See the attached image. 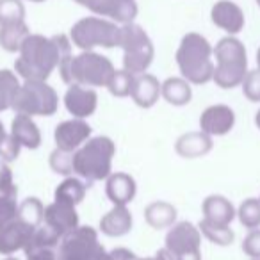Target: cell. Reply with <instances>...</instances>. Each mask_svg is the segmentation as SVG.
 <instances>
[{"mask_svg": "<svg viewBox=\"0 0 260 260\" xmlns=\"http://www.w3.org/2000/svg\"><path fill=\"white\" fill-rule=\"evenodd\" d=\"M18 52L20 57L15 62L16 73L25 80H47L52 72L72 55V45L62 34L54 38L29 34Z\"/></svg>", "mask_w": 260, "mask_h": 260, "instance_id": "1", "label": "cell"}, {"mask_svg": "<svg viewBox=\"0 0 260 260\" xmlns=\"http://www.w3.org/2000/svg\"><path fill=\"white\" fill-rule=\"evenodd\" d=\"M114 72V66L107 57L91 50H84L75 57L70 55L59 66L62 80L70 86L79 84L86 87H107Z\"/></svg>", "mask_w": 260, "mask_h": 260, "instance_id": "2", "label": "cell"}, {"mask_svg": "<svg viewBox=\"0 0 260 260\" xmlns=\"http://www.w3.org/2000/svg\"><path fill=\"white\" fill-rule=\"evenodd\" d=\"M212 47L202 34H185L177 50V62L185 80L192 84H207L214 77Z\"/></svg>", "mask_w": 260, "mask_h": 260, "instance_id": "3", "label": "cell"}, {"mask_svg": "<svg viewBox=\"0 0 260 260\" xmlns=\"http://www.w3.org/2000/svg\"><path fill=\"white\" fill-rule=\"evenodd\" d=\"M116 145L105 136L87 139L79 150L73 152V173L89 182L105 180L111 175L112 157Z\"/></svg>", "mask_w": 260, "mask_h": 260, "instance_id": "4", "label": "cell"}, {"mask_svg": "<svg viewBox=\"0 0 260 260\" xmlns=\"http://www.w3.org/2000/svg\"><path fill=\"white\" fill-rule=\"evenodd\" d=\"M217 66L214 68L212 80L223 89H232L244 80L248 73V55L246 48L235 38H223L214 48Z\"/></svg>", "mask_w": 260, "mask_h": 260, "instance_id": "5", "label": "cell"}, {"mask_svg": "<svg viewBox=\"0 0 260 260\" xmlns=\"http://www.w3.org/2000/svg\"><path fill=\"white\" fill-rule=\"evenodd\" d=\"M119 47L123 48V68L139 75L148 70L153 61V43L148 34L136 23H123Z\"/></svg>", "mask_w": 260, "mask_h": 260, "instance_id": "6", "label": "cell"}, {"mask_svg": "<svg viewBox=\"0 0 260 260\" xmlns=\"http://www.w3.org/2000/svg\"><path fill=\"white\" fill-rule=\"evenodd\" d=\"M72 41L75 47L82 50H91L94 47L112 48L119 47V38H121V27L114 22H109L96 16H87L82 18L72 27Z\"/></svg>", "mask_w": 260, "mask_h": 260, "instance_id": "7", "label": "cell"}, {"mask_svg": "<svg viewBox=\"0 0 260 260\" xmlns=\"http://www.w3.org/2000/svg\"><path fill=\"white\" fill-rule=\"evenodd\" d=\"M59 107L57 93L45 80H25L13 102L16 112L29 116H52Z\"/></svg>", "mask_w": 260, "mask_h": 260, "instance_id": "8", "label": "cell"}, {"mask_svg": "<svg viewBox=\"0 0 260 260\" xmlns=\"http://www.w3.org/2000/svg\"><path fill=\"white\" fill-rule=\"evenodd\" d=\"M59 260H111V253L105 251L98 242V234L91 226H77L61 237Z\"/></svg>", "mask_w": 260, "mask_h": 260, "instance_id": "9", "label": "cell"}, {"mask_svg": "<svg viewBox=\"0 0 260 260\" xmlns=\"http://www.w3.org/2000/svg\"><path fill=\"white\" fill-rule=\"evenodd\" d=\"M200 244L202 232L189 221L173 224L166 235V249L173 253L177 260H202Z\"/></svg>", "mask_w": 260, "mask_h": 260, "instance_id": "10", "label": "cell"}, {"mask_svg": "<svg viewBox=\"0 0 260 260\" xmlns=\"http://www.w3.org/2000/svg\"><path fill=\"white\" fill-rule=\"evenodd\" d=\"M36 228L38 226H32L18 217V214L8 223L0 224V255H11L20 249H25Z\"/></svg>", "mask_w": 260, "mask_h": 260, "instance_id": "11", "label": "cell"}, {"mask_svg": "<svg viewBox=\"0 0 260 260\" xmlns=\"http://www.w3.org/2000/svg\"><path fill=\"white\" fill-rule=\"evenodd\" d=\"M100 16H109L119 23H128L138 15L136 0H75Z\"/></svg>", "mask_w": 260, "mask_h": 260, "instance_id": "12", "label": "cell"}, {"mask_svg": "<svg viewBox=\"0 0 260 260\" xmlns=\"http://www.w3.org/2000/svg\"><path fill=\"white\" fill-rule=\"evenodd\" d=\"M89 136H91V126L82 118L68 119V121L59 123L54 132L55 145H57L59 150H64V152H75V150H79L89 139Z\"/></svg>", "mask_w": 260, "mask_h": 260, "instance_id": "13", "label": "cell"}, {"mask_svg": "<svg viewBox=\"0 0 260 260\" xmlns=\"http://www.w3.org/2000/svg\"><path fill=\"white\" fill-rule=\"evenodd\" d=\"M43 223L48 228H52L59 237H62V235H66L68 232L75 230L79 226V214H77L73 205L55 200L54 203L45 207Z\"/></svg>", "mask_w": 260, "mask_h": 260, "instance_id": "14", "label": "cell"}, {"mask_svg": "<svg viewBox=\"0 0 260 260\" xmlns=\"http://www.w3.org/2000/svg\"><path fill=\"white\" fill-rule=\"evenodd\" d=\"M235 114L228 105H210L202 112L200 126L209 136H224L234 128Z\"/></svg>", "mask_w": 260, "mask_h": 260, "instance_id": "15", "label": "cell"}, {"mask_svg": "<svg viewBox=\"0 0 260 260\" xmlns=\"http://www.w3.org/2000/svg\"><path fill=\"white\" fill-rule=\"evenodd\" d=\"M98 96L93 89L79 84H72L64 94V105L68 112L75 118H87L96 111Z\"/></svg>", "mask_w": 260, "mask_h": 260, "instance_id": "16", "label": "cell"}, {"mask_svg": "<svg viewBox=\"0 0 260 260\" xmlns=\"http://www.w3.org/2000/svg\"><path fill=\"white\" fill-rule=\"evenodd\" d=\"M212 22L228 34H237L244 27V13L230 0H219L210 11Z\"/></svg>", "mask_w": 260, "mask_h": 260, "instance_id": "17", "label": "cell"}, {"mask_svg": "<svg viewBox=\"0 0 260 260\" xmlns=\"http://www.w3.org/2000/svg\"><path fill=\"white\" fill-rule=\"evenodd\" d=\"M160 94V82L150 73H139L134 75L132 80V89H130V96L134 98V102L143 109H150L155 105Z\"/></svg>", "mask_w": 260, "mask_h": 260, "instance_id": "18", "label": "cell"}, {"mask_svg": "<svg viewBox=\"0 0 260 260\" xmlns=\"http://www.w3.org/2000/svg\"><path fill=\"white\" fill-rule=\"evenodd\" d=\"M136 180L126 173H114L107 177L105 194L114 205H126L136 198Z\"/></svg>", "mask_w": 260, "mask_h": 260, "instance_id": "19", "label": "cell"}, {"mask_svg": "<svg viewBox=\"0 0 260 260\" xmlns=\"http://www.w3.org/2000/svg\"><path fill=\"white\" fill-rule=\"evenodd\" d=\"M11 136L20 143V146L36 150L41 145V132L34 123L32 116L18 112L11 123Z\"/></svg>", "mask_w": 260, "mask_h": 260, "instance_id": "20", "label": "cell"}, {"mask_svg": "<svg viewBox=\"0 0 260 260\" xmlns=\"http://www.w3.org/2000/svg\"><path fill=\"white\" fill-rule=\"evenodd\" d=\"M100 230L107 237H121L132 230V214L126 205H114L100 219Z\"/></svg>", "mask_w": 260, "mask_h": 260, "instance_id": "21", "label": "cell"}, {"mask_svg": "<svg viewBox=\"0 0 260 260\" xmlns=\"http://www.w3.org/2000/svg\"><path fill=\"white\" fill-rule=\"evenodd\" d=\"M202 209H203V219L210 221L214 224H224V226H228L235 217V209L232 205V202L219 194L205 198Z\"/></svg>", "mask_w": 260, "mask_h": 260, "instance_id": "22", "label": "cell"}, {"mask_svg": "<svg viewBox=\"0 0 260 260\" xmlns=\"http://www.w3.org/2000/svg\"><path fill=\"white\" fill-rule=\"evenodd\" d=\"M212 148V139L205 132H191V134L182 136L175 145V150L180 157L185 159H194V157H202L210 152Z\"/></svg>", "mask_w": 260, "mask_h": 260, "instance_id": "23", "label": "cell"}, {"mask_svg": "<svg viewBox=\"0 0 260 260\" xmlns=\"http://www.w3.org/2000/svg\"><path fill=\"white\" fill-rule=\"evenodd\" d=\"M145 219L152 228L162 230V228L173 226V223L177 221V209L166 202L150 203L145 210Z\"/></svg>", "mask_w": 260, "mask_h": 260, "instance_id": "24", "label": "cell"}, {"mask_svg": "<svg viewBox=\"0 0 260 260\" xmlns=\"http://www.w3.org/2000/svg\"><path fill=\"white\" fill-rule=\"evenodd\" d=\"M160 94L164 96V100L171 105H185L191 102L192 98V91L189 86V80L185 79H168L160 84Z\"/></svg>", "mask_w": 260, "mask_h": 260, "instance_id": "25", "label": "cell"}, {"mask_svg": "<svg viewBox=\"0 0 260 260\" xmlns=\"http://www.w3.org/2000/svg\"><path fill=\"white\" fill-rule=\"evenodd\" d=\"M29 34V27L25 22L2 25L0 27V47L8 52H18Z\"/></svg>", "mask_w": 260, "mask_h": 260, "instance_id": "26", "label": "cell"}, {"mask_svg": "<svg viewBox=\"0 0 260 260\" xmlns=\"http://www.w3.org/2000/svg\"><path fill=\"white\" fill-rule=\"evenodd\" d=\"M86 196V185L75 177H68L62 180L55 189V200L57 202H64L70 205H79Z\"/></svg>", "mask_w": 260, "mask_h": 260, "instance_id": "27", "label": "cell"}, {"mask_svg": "<svg viewBox=\"0 0 260 260\" xmlns=\"http://www.w3.org/2000/svg\"><path fill=\"white\" fill-rule=\"evenodd\" d=\"M18 89V77L11 70H0V112L13 109V102Z\"/></svg>", "mask_w": 260, "mask_h": 260, "instance_id": "28", "label": "cell"}, {"mask_svg": "<svg viewBox=\"0 0 260 260\" xmlns=\"http://www.w3.org/2000/svg\"><path fill=\"white\" fill-rule=\"evenodd\" d=\"M200 232L203 237H207L217 246H228L234 242V232L230 230V226H224V224H214L207 219H202Z\"/></svg>", "mask_w": 260, "mask_h": 260, "instance_id": "29", "label": "cell"}, {"mask_svg": "<svg viewBox=\"0 0 260 260\" xmlns=\"http://www.w3.org/2000/svg\"><path fill=\"white\" fill-rule=\"evenodd\" d=\"M25 22V8L20 0H0V27Z\"/></svg>", "mask_w": 260, "mask_h": 260, "instance_id": "30", "label": "cell"}, {"mask_svg": "<svg viewBox=\"0 0 260 260\" xmlns=\"http://www.w3.org/2000/svg\"><path fill=\"white\" fill-rule=\"evenodd\" d=\"M45 207L38 198H27L18 205V217L27 221L32 226H40L43 223Z\"/></svg>", "mask_w": 260, "mask_h": 260, "instance_id": "31", "label": "cell"}, {"mask_svg": "<svg viewBox=\"0 0 260 260\" xmlns=\"http://www.w3.org/2000/svg\"><path fill=\"white\" fill-rule=\"evenodd\" d=\"M239 221L242 223V226L246 228H255L260 226V200L256 198H248L241 203L239 207Z\"/></svg>", "mask_w": 260, "mask_h": 260, "instance_id": "32", "label": "cell"}, {"mask_svg": "<svg viewBox=\"0 0 260 260\" xmlns=\"http://www.w3.org/2000/svg\"><path fill=\"white\" fill-rule=\"evenodd\" d=\"M132 80H134V73L126 72L125 68L121 72H114L111 82H109V91L114 96H128L130 89H132Z\"/></svg>", "mask_w": 260, "mask_h": 260, "instance_id": "33", "label": "cell"}, {"mask_svg": "<svg viewBox=\"0 0 260 260\" xmlns=\"http://www.w3.org/2000/svg\"><path fill=\"white\" fill-rule=\"evenodd\" d=\"M50 168L59 175H68L73 173V152H64V150H55L50 155Z\"/></svg>", "mask_w": 260, "mask_h": 260, "instance_id": "34", "label": "cell"}, {"mask_svg": "<svg viewBox=\"0 0 260 260\" xmlns=\"http://www.w3.org/2000/svg\"><path fill=\"white\" fill-rule=\"evenodd\" d=\"M242 91L249 102H260V70L246 73L242 80Z\"/></svg>", "mask_w": 260, "mask_h": 260, "instance_id": "35", "label": "cell"}, {"mask_svg": "<svg viewBox=\"0 0 260 260\" xmlns=\"http://www.w3.org/2000/svg\"><path fill=\"white\" fill-rule=\"evenodd\" d=\"M27 260H59L57 246H27L25 249Z\"/></svg>", "mask_w": 260, "mask_h": 260, "instance_id": "36", "label": "cell"}, {"mask_svg": "<svg viewBox=\"0 0 260 260\" xmlns=\"http://www.w3.org/2000/svg\"><path fill=\"white\" fill-rule=\"evenodd\" d=\"M18 214V203H16V196L0 194V224L8 223L9 219L16 217Z\"/></svg>", "mask_w": 260, "mask_h": 260, "instance_id": "37", "label": "cell"}, {"mask_svg": "<svg viewBox=\"0 0 260 260\" xmlns=\"http://www.w3.org/2000/svg\"><path fill=\"white\" fill-rule=\"evenodd\" d=\"M0 194H8V196L18 194V187L13 182V171L8 164L0 166Z\"/></svg>", "mask_w": 260, "mask_h": 260, "instance_id": "38", "label": "cell"}, {"mask_svg": "<svg viewBox=\"0 0 260 260\" xmlns=\"http://www.w3.org/2000/svg\"><path fill=\"white\" fill-rule=\"evenodd\" d=\"M242 251L251 258H260V230H251L242 242Z\"/></svg>", "mask_w": 260, "mask_h": 260, "instance_id": "39", "label": "cell"}, {"mask_svg": "<svg viewBox=\"0 0 260 260\" xmlns=\"http://www.w3.org/2000/svg\"><path fill=\"white\" fill-rule=\"evenodd\" d=\"M20 143L16 141L13 136H8L6 138V141H4V145L0 146V157L6 160V162H11V160H15V159H18V155H20Z\"/></svg>", "mask_w": 260, "mask_h": 260, "instance_id": "40", "label": "cell"}, {"mask_svg": "<svg viewBox=\"0 0 260 260\" xmlns=\"http://www.w3.org/2000/svg\"><path fill=\"white\" fill-rule=\"evenodd\" d=\"M111 260H159V258H157V256L155 258H139V256L134 255L130 249L116 248V249H112V253H111Z\"/></svg>", "mask_w": 260, "mask_h": 260, "instance_id": "41", "label": "cell"}, {"mask_svg": "<svg viewBox=\"0 0 260 260\" xmlns=\"http://www.w3.org/2000/svg\"><path fill=\"white\" fill-rule=\"evenodd\" d=\"M6 138H8V134H6V128H4V125H2V121H0V146L4 145Z\"/></svg>", "mask_w": 260, "mask_h": 260, "instance_id": "42", "label": "cell"}, {"mask_svg": "<svg viewBox=\"0 0 260 260\" xmlns=\"http://www.w3.org/2000/svg\"><path fill=\"white\" fill-rule=\"evenodd\" d=\"M255 123H256V126H258V130H260V109H258V112H256V116H255Z\"/></svg>", "mask_w": 260, "mask_h": 260, "instance_id": "43", "label": "cell"}, {"mask_svg": "<svg viewBox=\"0 0 260 260\" xmlns=\"http://www.w3.org/2000/svg\"><path fill=\"white\" fill-rule=\"evenodd\" d=\"M256 64H258V70H260V48H258V52H256Z\"/></svg>", "mask_w": 260, "mask_h": 260, "instance_id": "44", "label": "cell"}, {"mask_svg": "<svg viewBox=\"0 0 260 260\" xmlns=\"http://www.w3.org/2000/svg\"><path fill=\"white\" fill-rule=\"evenodd\" d=\"M30 2H43V0H30Z\"/></svg>", "mask_w": 260, "mask_h": 260, "instance_id": "45", "label": "cell"}, {"mask_svg": "<svg viewBox=\"0 0 260 260\" xmlns=\"http://www.w3.org/2000/svg\"><path fill=\"white\" fill-rule=\"evenodd\" d=\"M6 260H18V258H6Z\"/></svg>", "mask_w": 260, "mask_h": 260, "instance_id": "46", "label": "cell"}, {"mask_svg": "<svg viewBox=\"0 0 260 260\" xmlns=\"http://www.w3.org/2000/svg\"><path fill=\"white\" fill-rule=\"evenodd\" d=\"M256 4H258V6H260V0H256Z\"/></svg>", "mask_w": 260, "mask_h": 260, "instance_id": "47", "label": "cell"}, {"mask_svg": "<svg viewBox=\"0 0 260 260\" xmlns=\"http://www.w3.org/2000/svg\"><path fill=\"white\" fill-rule=\"evenodd\" d=\"M251 260H260V258H251Z\"/></svg>", "mask_w": 260, "mask_h": 260, "instance_id": "48", "label": "cell"}]
</instances>
